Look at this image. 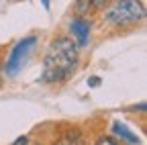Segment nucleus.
<instances>
[{
    "label": "nucleus",
    "instance_id": "obj_1",
    "mask_svg": "<svg viewBox=\"0 0 147 145\" xmlns=\"http://www.w3.org/2000/svg\"><path fill=\"white\" fill-rule=\"evenodd\" d=\"M80 61V53L78 45L74 43L69 35H57L53 37L45 57H43V82L45 84H61L65 82L78 67Z\"/></svg>",
    "mask_w": 147,
    "mask_h": 145
},
{
    "label": "nucleus",
    "instance_id": "obj_5",
    "mask_svg": "<svg viewBox=\"0 0 147 145\" xmlns=\"http://www.w3.org/2000/svg\"><path fill=\"white\" fill-rule=\"evenodd\" d=\"M113 135L117 137V139H121L123 143H131V145H139V137L129 129L127 125H123V123H115L113 125Z\"/></svg>",
    "mask_w": 147,
    "mask_h": 145
},
{
    "label": "nucleus",
    "instance_id": "obj_10",
    "mask_svg": "<svg viewBox=\"0 0 147 145\" xmlns=\"http://www.w3.org/2000/svg\"><path fill=\"white\" fill-rule=\"evenodd\" d=\"M12 145H29V139H27V137H18Z\"/></svg>",
    "mask_w": 147,
    "mask_h": 145
},
{
    "label": "nucleus",
    "instance_id": "obj_3",
    "mask_svg": "<svg viewBox=\"0 0 147 145\" xmlns=\"http://www.w3.org/2000/svg\"><path fill=\"white\" fill-rule=\"evenodd\" d=\"M37 35H27V37H23L21 41H16L14 43V47L10 49V55H8V59H6V63H4V69H6V76H16L18 71H21V67H23V63L27 61V57H29V53L33 51V47L37 45Z\"/></svg>",
    "mask_w": 147,
    "mask_h": 145
},
{
    "label": "nucleus",
    "instance_id": "obj_4",
    "mask_svg": "<svg viewBox=\"0 0 147 145\" xmlns=\"http://www.w3.org/2000/svg\"><path fill=\"white\" fill-rule=\"evenodd\" d=\"M90 31H92V23L86 16H74L69 21V37L78 45V49H84L90 43Z\"/></svg>",
    "mask_w": 147,
    "mask_h": 145
},
{
    "label": "nucleus",
    "instance_id": "obj_11",
    "mask_svg": "<svg viewBox=\"0 0 147 145\" xmlns=\"http://www.w3.org/2000/svg\"><path fill=\"white\" fill-rule=\"evenodd\" d=\"M88 84H90V86H98V84H100V78H96V76H92V78L88 80Z\"/></svg>",
    "mask_w": 147,
    "mask_h": 145
},
{
    "label": "nucleus",
    "instance_id": "obj_6",
    "mask_svg": "<svg viewBox=\"0 0 147 145\" xmlns=\"http://www.w3.org/2000/svg\"><path fill=\"white\" fill-rule=\"evenodd\" d=\"M53 145H86V141H84L82 133L76 129V131H69L65 137H61L57 143H53Z\"/></svg>",
    "mask_w": 147,
    "mask_h": 145
},
{
    "label": "nucleus",
    "instance_id": "obj_7",
    "mask_svg": "<svg viewBox=\"0 0 147 145\" xmlns=\"http://www.w3.org/2000/svg\"><path fill=\"white\" fill-rule=\"evenodd\" d=\"M94 145H125L121 139H117L115 135H100L96 141H94Z\"/></svg>",
    "mask_w": 147,
    "mask_h": 145
},
{
    "label": "nucleus",
    "instance_id": "obj_12",
    "mask_svg": "<svg viewBox=\"0 0 147 145\" xmlns=\"http://www.w3.org/2000/svg\"><path fill=\"white\" fill-rule=\"evenodd\" d=\"M39 2L43 4V8H45V10H49V8H51V0H39Z\"/></svg>",
    "mask_w": 147,
    "mask_h": 145
},
{
    "label": "nucleus",
    "instance_id": "obj_9",
    "mask_svg": "<svg viewBox=\"0 0 147 145\" xmlns=\"http://www.w3.org/2000/svg\"><path fill=\"white\" fill-rule=\"evenodd\" d=\"M4 51H6V47L0 45V71H2V67H4ZM0 86H2V80H0Z\"/></svg>",
    "mask_w": 147,
    "mask_h": 145
},
{
    "label": "nucleus",
    "instance_id": "obj_2",
    "mask_svg": "<svg viewBox=\"0 0 147 145\" xmlns=\"http://www.w3.org/2000/svg\"><path fill=\"white\" fill-rule=\"evenodd\" d=\"M100 25L113 31H127L145 21L143 0H110V4L100 12Z\"/></svg>",
    "mask_w": 147,
    "mask_h": 145
},
{
    "label": "nucleus",
    "instance_id": "obj_8",
    "mask_svg": "<svg viewBox=\"0 0 147 145\" xmlns=\"http://www.w3.org/2000/svg\"><path fill=\"white\" fill-rule=\"evenodd\" d=\"M90 2V10H92V14H98L102 8H106L108 4H110V0H88Z\"/></svg>",
    "mask_w": 147,
    "mask_h": 145
}]
</instances>
